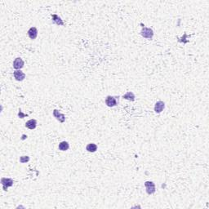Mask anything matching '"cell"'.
Returning <instances> with one entry per match:
<instances>
[{
    "mask_svg": "<svg viewBox=\"0 0 209 209\" xmlns=\"http://www.w3.org/2000/svg\"><path fill=\"white\" fill-rule=\"evenodd\" d=\"M13 76L15 78V79L16 81H23L26 79V74L21 71V69H16L15 71L13 72Z\"/></svg>",
    "mask_w": 209,
    "mask_h": 209,
    "instance_id": "obj_5",
    "label": "cell"
},
{
    "mask_svg": "<svg viewBox=\"0 0 209 209\" xmlns=\"http://www.w3.org/2000/svg\"><path fill=\"white\" fill-rule=\"evenodd\" d=\"M1 183H2V186H3V188H4V190H8V187H11L13 186V180L11 178H6V177H4V178L1 179Z\"/></svg>",
    "mask_w": 209,
    "mask_h": 209,
    "instance_id": "obj_4",
    "label": "cell"
},
{
    "mask_svg": "<svg viewBox=\"0 0 209 209\" xmlns=\"http://www.w3.org/2000/svg\"><path fill=\"white\" fill-rule=\"evenodd\" d=\"M59 149L61 150V151H66L68 150L69 148V144L67 141H61V143L59 144Z\"/></svg>",
    "mask_w": 209,
    "mask_h": 209,
    "instance_id": "obj_13",
    "label": "cell"
},
{
    "mask_svg": "<svg viewBox=\"0 0 209 209\" xmlns=\"http://www.w3.org/2000/svg\"><path fill=\"white\" fill-rule=\"evenodd\" d=\"M52 21H53L55 24H57V25H58V26H64L63 21H62L61 17H59L57 14L52 15Z\"/></svg>",
    "mask_w": 209,
    "mask_h": 209,
    "instance_id": "obj_14",
    "label": "cell"
},
{
    "mask_svg": "<svg viewBox=\"0 0 209 209\" xmlns=\"http://www.w3.org/2000/svg\"><path fill=\"white\" fill-rule=\"evenodd\" d=\"M164 108H165V103H164V101H157V102L155 103L154 110V112H155V113L160 114V113L164 110Z\"/></svg>",
    "mask_w": 209,
    "mask_h": 209,
    "instance_id": "obj_7",
    "label": "cell"
},
{
    "mask_svg": "<svg viewBox=\"0 0 209 209\" xmlns=\"http://www.w3.org/2000/svg\"><path fill=\"white\" fill-rule=\"evenodd\" d=\"M53 116L57 118V120L60 122V123H64L65 121V114H61L60 112V110H53Z\"/></svg>",
    "mask_w": 209,
    "mask_h": 209,
    "instance_id": "obj_8",
    "label": "cell"
},
{
    "mask_svg": "<svg viewBox=\"0 0 209 209\" xmlns=\"http://www.w3.org/2000/svg\"><path fill=\"white\" fill-rule=\"evenodd\" d=\"M30 161V157L29 156H21L20 157V163L21 164H26Z\"/></svg>",
    "mask_w": 209,
    "mask_h": 209,
    "instance_id": "obj_15",
    "label": "cell"
},
{
    "mask_svg": "<svg viewBox=\"0 0 209 209\" xmlns=\"http://www.w3.org/2000/svg\"><path fill=\"white\" fill-rule=\"evenodd\" d=\"M37 127V121L35 119H30L26 123V128L30 130H34Z\"/></svg>",
    "mask_w": 209,
    "mask_h": 209,
    "instance_id": "obj_10",
    "label": "cell"
},
{
    "mask_svg": "<svg viewBox=\"0 0 209 209\" xmlns=\"http://www.w3.org/2000/svg\"><path fill=\"white\" fill-rule=\"evenodd\" d=\"M97 145L95 143H89L88 144V145L86 146V149L88 150V152L90 153H94L97 150Z\"/></svg>",
    "mask_w": 209,
    "mask_h": 209,
    "instance_id": "obj_12",
    "label": "cell"
},
{
    "mask_svg": "<svg viewBox=\"0 0 209 209\" xmlns=\"http://www.w3.org/2000/svg\"><path fill=\"white\" fill-rule=\"evenodd\" d=\"M141 34L142 37H144L145 38H148V39H152L154 37V31L152 29L150 28H147V27H143L142 30L141 31Z\"/></svg>",
    "mask_w": 209,
    "mask_h": 209,
    "instance_id": "obj_2",
    "label": "cell"
},
{
    "mask_svg": "<svg viewBox=\"0 0 209 209\" xmlns=\"http://www.w3.org/2000/svg\"><path fill=\"white\" fill-rule=\"evenodd\" d=\"M27 34H28L29 38L32 39V40H34V39H35V38H37V36H38V30H37L36 27H31L30 29L28 30Z\"/></svg>",
    "mask_w": 209,
    "mask_h": 209,
    "instance_id": "obj_9",
    "label": "cell"
},
{
    "mask_svg": "<svg viewBox=\"0 0 209 209\" xmlns=\"http://www.w3.org/2000/svg\"><path fill=\"white\" fill-rule=\"evenodd\" d=\"M25 62L21 57H16L13 61V68L15 69H21L24 67Z\"/></svg>",
    "mask_w": 209,
    "mask_h": 209,
    "instance_id": "obj_6",
    "label": "cell"
},
{
    "mask_svg": "<svg viewBox=\"0 0 209 209\" xmlns=\"http://www.w3.org/2000/svg\"><path fill=\"white\" fill-rule=\"evenodd\" d=\"M123 98L128 100V101H135V95L132 91H128L127 93H125L124 95L123 96Z\"/></svg>",
    "mask_w": 209,
    "mask_h": 209,
    "instance_id": "obj_11",
    "label": "cell"
},
{
    "mask_svg": "<svg viewBox=\"0 0 209 209\" xmlns=\"http://www.w3.org/2000/svg\"><path fill=\"white\" fill-rule=\"evenodd\" d=\"M145 187L146 189V193L148 194H153L155 192V184L153 181H145Z\"/></svg>",
    "mask_w": 209,
    "mask_h": 209,
    "instance_id": "obj_3",
    "label": "cell"
},
{
    "mask_svg": "<svg viewBox=\"0 0 209 209\" xmlns=\"http://www.w3.org/2000/svg\"><path fill=\"white\" fill-rule=\"evenodd\" d=\"M117 98L118 96H107L105 100V103L108 107H114L118 105V101Z\"/></svg>",
    "mask_w": 209,
    "mask_h": 209,
    "instance_id": "obj_1",
    "label": "cell"
}]
</instances>
